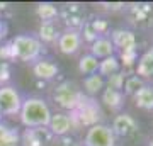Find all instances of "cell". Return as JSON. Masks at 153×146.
I'll use <instances>...</instances> for the list:
<instances>
[{
    "label": "cell",
    "mask_w": 153,
    "mask_h": 146,
    "mask_svg": "<svg viewBox=\"0 0 153 146\" xmlns=\"http://www.w3.org/2000/svg\"><path fill=\"white\" fill-rule=\"evenodd\" d=\"M146 146H153V134H152V138H150V141H148Z\"/></svg>",
    "instance_id": "cell-27"
},
{
    "label": "cell",
    "mask_w": 153,
    "mask_h": 146,
    "mask_svg": "<svg viewBox=\"0 0 153 146\" xmlns=\"http://www.w3.org/2000/svg\"><path fill=\"white\" fill-rule=\"evenodd\" d=\"M109 33H111L109 22L105 21V19H100V17H97V19H87L85 26H83L82 31H80L82 41H87V43H90V44H92L97 38L109 36Z\"/></svg>",
    "instance_id": "cell-11"
},
{
    "label": "cell",
    "mask_w": 153,
    "mask_h": 146,
    "mask_svg": "<svg viewBox=\"0 0 153 146\" xmlns=\"http://www.w3.org/2000/svg\"><path fill=\"white\" fill-rule=\"evenodd\" d=\"M111 41L114 44V49H119V53H133L138 48L136 34L129 29H114L109 34Z\"/></svg>",
    "instance_id": "cell-10"
},
{
    "label": "cell",
    "mask_w": 153,
    "mask_h": 146,
    "mask_svg": "<svg viewBox=\"0 0 153 146\" xmlns=\"http://www.w3.org/2000/svg\"><path fill=\"white\" fill-rule=\"evenodd\" d=\"M119 70H121V61L116 54H112V56L105 58V60H100L97 73L102 76V78H109V76L116 75Z\"/></svg>",
    "instance_id": "cell-23"
},
{
    "label": "cell",
    "mask_w": 153,
    "mask_h": 146,
    "mask_svg": "<svg viewBox=\"0 0 153 146\" xmlns=\"http://www.w3.org/2000/svg\"><path fill=\"white\" fill-rule=\"evenodd\" d=\"M60 34H61V31H60V27H58V24H56V21L41 22L39 31H38V39L43 44H53L58 41Z\"/></svg>",
    "instance_id": "cell-20"
},
{
    "label": "cell",
    "mask_w": 153,
    "mask_h": 146,
    "mask_svg": "<svg viewBox=\"0 0 153 146\" xmlns=\"http://www.w3.org/2000/svg\"><path fill=\"white\" fill-rule=\"evenodd\" d=\"M53 139L48 127H29L21 133V146H49Z\"/></svg>",
    "instance_id": "cell-9"
},
{
    "label": "cell",
    "mask_w": 153,
    "mask_h": 146,
    "mask_svg": "<svg viewBox=\"0 0 153 146\" xmlns=\"http://www.w3.org/2000/svg\"><path fill=\"white\" fill-rule=\"evenodd\" d=\"M82 34L80 31H70V29H65L61 31L60 38L56 41V46H58V51L61 54H66V56H71L80 51L82 48Z\"/></svg>",
    "instance_id": "cell-12"
},
{
    "label": "cell",
    "mask_w": 153,
    "mask_h": 146,
    "mask_svg": "<svg viewBox=\"0 0 153 146\" xmlns=\"http://www.w3.org/2000/svg\"><path fill=\"white\" fill-rule=\"evenodd\" d=\"M111 129L114 133L116 139H117V138H121V139H129V138H133V136L138 133L140 124H138V121L133 117L131 114L119 112L114 119H112Z\"/></svg>",
    "instance_id": "cell-8"
},
{
    "label": "cell",
    "mask_w": 153,
    "mask_h": 146,
    "mask_svg": "<svg viewBox=\"0 0 153 146\" xmlns=\"http://www.w3.org/2000/svg\"><path fill=\"white\" fill-rule=\"evenodd\" d=\"M0 146H21L19 129L0 122Z\"/></svg>",
    "instance_id": "cell-22"
},
{
    "label": "cell",
    "mask_w": 153,
    "mask_h": 146,
    "mask_svg": "<svg viewBox=\"0 0 153 146\" xmlns=\"http://www.w3.org/2000/svg\"><path fill=\"white\" fill-rule=\"evenodd\" d=\"M53 102L58 105L60 109L63 110H68V112H73L76 107H78V104L82 100L83 97V92L82 88L76 85L75 82H70V80H65L58 83V85L53 88Z\"/></svg>",
    "instance_id": "cell-3"
},
{
    "label": "cell",
    "mask_w": 153,
    "mask_h": 146,
    "mask_svg": "<svg viewBox=\"0 0 153 146\" xmlns=\"http://www.w3.org/2000/svg\"><path fill=\"white\" fill-rule=\"evenodd\" d=\"M99 63H100V61H99L95 56L87 53V54H83L82 58H80V61H78V71H80L83 76L94 75V73H97V70H99Z\"/></svg>",
    "instance_id": "cell-24"
},
{
    "label": "cell",
    "mask_w": 153,
    "mask_h": 146,
    "mask_svg": "<svg viewBox=\"0 0 153 146\" xmlns=\"http://www.w3.org/2000/svg\"><path fill=\"white\" fill-rule=\"evenodd\" d=\"M51 114L53 112H51V109L44 99L27 97L22 100L19 121L26 129H29V127H48Z\"/></svg>",
    "instance_id": "cell-1"
},
{
    "label": "cell",
    "mask_w": 153,
    "mask_h": 146,
    "mask_svg": "<svg viewBox=\"0 0 153 146\" xmlns=\"http://www.w3.org/2000/svg\"><path fill=\"white\" fill-rule=\"evenodd\" d=\"M83 146H116V136L107 124L90 126L83 136Z\"/></svg>",
    "instance_id": "cell-7"
},
{
    "label": "cell",
    "mask_w": 153,
    "mask_h": 146,
    "mask_svg": "<svg viewBox=\"0 0 153 146\" xmlns=\"http://www.w3.org/2000/svg\"><path fill=\"white\" fill-rule=\"evenodd\" d=\"M10 53L22 63H34L39 58H43L44 44L36 36L19 34L10 41Z\"/></svg>",
    "instance_id": "cell-2"
},
{
    "label": "cell",
    "mask_w": 153,
    "mask_h": 146,
    "mask_svg": "<svg viewBox=\"0 0 153 146\" xmlns=\"http://www.w3.org/2000/svg\"><path fill=\"white\" fill-rule=\"evenodd\" d=\"M114 53H116L114 44H112V41H111L109 36L97 38L92 44H90V54H92V56H95L99 61L109 58V56H112Z\"/></svg>",
    "instance_id": "cell-15"
},
{
    "label": "cell",
    "mask_w": 153,
    "mask_h": 146,
    "mask_svg": "<svg viewBox=\"0 0 153 146\" xmlns=\"http://www.w3.org/2000/svg\"><path fill=\"white\" fill-rule=\"evenodd\" d=\"M133 102H134V105H136L138 109L153 112V88H152V85H150V83H145V85L133 95Z\"/></svg>",
    "instance_id": "cell-18"
},
{
    "label": "cell",
    "mask_w": 153,
    "mask_h": 146,
    "mask_svg": "<svg viewBox=\"0 0 153 146\" xmlns=\"http://www.w3.org/2000/svg\"><path fill=\"white\" fill-rule=\"evenodd\" d=\"M152 12H153V7L148 5V4H134V5L129 7V19L138 26H143L145 22L150 21Z\"/></svg>",
    "instance_id": "cell-21"
},
{
    "label": "cell",
    "mask_w": 153,
    "mask_h": 146,
    "mask_svg": "<svg viewBox=\"0 0 153 146\" xmlns=\"http://www.w3.org/2000/svg\"><path fill=\"white\" fill-rule=\"evenodd\" d=\"M22 107V97L12 85L0 87V116H19Z\"/></svg>",
    "instance_id": "cell-6"
},
{
    "label": "cell",
    "mask_w": 153,
    "mask_h": 146,
    "mask_svg": "<svg viewBox=\"0 0 153 146\" xmlns=\"http://www.w3.org/2000/svg\"><path fill=\"white\" fill-rule=\"evenodd\" d=\"M58 17L63 22V26L70 31H82V27L87 22L85 9L80 4H66L58 9Z\"/></svg>",
    "instance_id": "cell-5"
},
{
    "label": "cell",
    "mask_w": 153,
    "mask_h": 146,
    "mask_svg": "<svg viewBox=\"0 0 153 146\" xmlns=\"http://www.w3.org/2000/svg\"><path fill=\"white\" fill-rule=\"evenodd\" d=\"M150 85H152V88H153V80H152V83H150Z\"/></svg>",
    "instance_id": "cell-28"
},
{
    "label": "cell",
    "mask_w": 153,
    "mask_h": 146,
    "mask_svg": "<svg viewBox=\"0 0 153 146\" xmlns=\"http://www.w3.org/2000/svg\"><path fill=\"white\" fill-rule=\"evenodd\" d=\"M124 99H126V95L121 90H114V88H109V87H105L102 90V93H100V102L104 104L107 109L114 110V112L123 109Z\"/></svg>",
    "instance_id": "cell-17"
},
{
    "label": "cell",
    "mask_w": 153,
    "mask_h": 146,
    "mask_svg": "<svg viewBox=\"0 0 153 146\" xmlns=\"http://www.w3.org/2000/svg\"><path fill=\"white\" fill-rule=\"evenodd\" d=\"M141 80H153V46L136 60V73Z\"/></svg>",
    "instance_id": "cell-16"
},
{
    "label": "cell",
    "mask_w": 153,
    "mask_h": 146,
    "mask_svg": "<svg viewBox=\"0 0 153 146\" xmlns=\"http://www.w3.org/2000/svg\"><path fill=\"white\" fill-rule=\"evenodd\" d=\"M73 117V122L75 124H82V126H95L99 124V121L102 119V110H100V105L97 104V100L92 97H87L83 95L78 107L70 114Z\"/></svg>",
    "instance_id": "cell-4"
},
{
    "label": "cell",
    "mask_w": 153,
    "mask_h": 146,
    "mask_svg": "<svg viewBox=\"0 0 153 146\" xmlns=\"http://www.w3.org/2000/svg\"><path fill=\"white\" fill-rule=\"evenodd\" d=\"M36 14L41 19V22H53L58 17V7L53 5V4L44 2V4H39L36 7Z\"/></svg>",
    "instance_id": "cell-25"
},
{
    "label": "cell",
    "mask_w": 153,
    "mask_h": 146,
    "mask_svg": "<svg viewBox=\"0 0 153 146\" xmlns=\"http://www.w3.org/2000/svg\"><path fill=\"white\" fill-rule=\"evenodd\" d=\"M33 73L39 80H53L60 73V66L56 65L53 60H46V58H39L38 61L33 63Z\"/></svg>",
    "instance_id": "cell-14"
},
{
    "label": "cell",
    "mask_w": 153,
    "mask_h": 146,
    "mask_svg": "<svg viewBox=\"0 0 153 146\" xmlns=\"http://www.w3.org/2000/svg\"><path fill=\"white\" fill-rule=\"evenodd\" d=\"M105 88V78L99 75V73H94V75H88L83 78V95L87 97L95 99L97 95L102 93V90Z\"/></svg>",
    "instance_id": "cell-19"
},
{
    "label": "cell",
    "mask_w": 153,
    "mask_h": 146,
    "mask_svg": "<svg viewBox=\"0 0 153 146\" xmlns=\"http://www.w3.org/2000/svg\"><path fill=\"white\" fill-rule=\"evenodd\" d=\"M73 127H75V122H73V117H71L70 114H66V112H53L51 114L48 129L55 138L68 136Z\"/></svg>",
    "instance_id": "cell-13"
},
{
    "label": "cell",
    "mask_w": 153,
    "mask_h": 146,
    "mask_svg": "<svg viewBox=\"0 0 153 146\" xmlns=\"http://www.w3.org/2000/svg\"><path fill=\"white\" fill-rule=\"evenodd\" d=\"M145 85V80H141L138 75H128L124 76V83H123V93L133 97L134 93Z\"/></svg>",
    "instance_id": "cell-26"
}]
</instances>
